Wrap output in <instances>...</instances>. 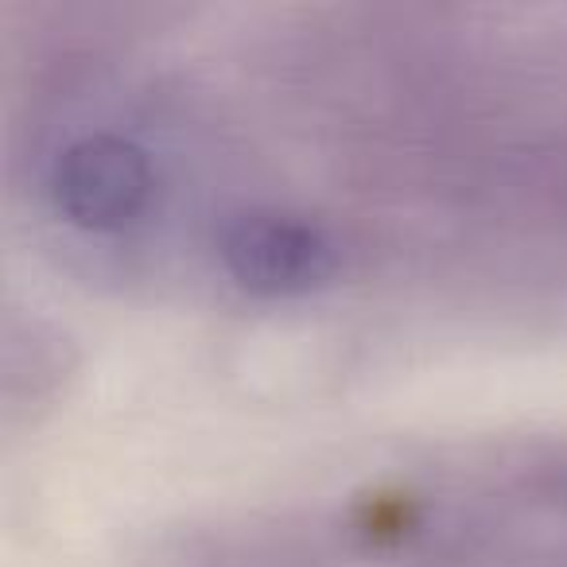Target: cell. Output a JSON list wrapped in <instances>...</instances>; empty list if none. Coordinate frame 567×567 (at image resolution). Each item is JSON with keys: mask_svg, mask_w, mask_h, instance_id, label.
<instances>
[{"mask_svg": "<svg viewBox=\"0 0 567 567\" xmlns=\"http://www.w3.org/2000/svg\"><path fill=\"white\" fill-rule=\"evenodd\" d=\"M218 260L241 292L292 300L319 292L339 276L342 249L319 221L280 210H249L221 226Z\"/></svg>", "mask_w": 567, "mask_h": 567, "instance_id": "cell-1", "label": "cell"}, {"mask_svg": "<svg viewBox=\"0 0 567 567\" xmlns=\"http://www.w3.org/2000/svg\"><path fill=\"white\" fill-rule=\"evenodd\" d=\"M48 198L74 229L117 234L148 214L156 167L141 144L117 133H86L48 167Z\"/></svg>", "mask_w": 567, "mask_h": 567, "instance_id": "cell-2", "label": "cell"}]
</instances>
